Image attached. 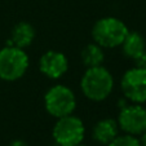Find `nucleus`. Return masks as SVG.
<instances>
[{"label": "nucleus", "instance_id": "obj_9", "mask_svg": "<svg viewBox=\"0 0 146 146\" xmlns=\"http://www.w3.org/2000/svg\"><path fill=\"white\" fill-rule=\"evenodd\" d=\"M118 136V125L113 119H105L96 124L93 129V138L100 143L108 145Z\"/></svg>", "mask_w": 146, "mask_h": 146}, {"label": "nucleus", "instance_id": "obj_8", "mask_svg": "<svg viewBox=\"0 0 146 146\" xmlns=\"http://www.w3.org/2000/svg\"><path fill=\"white\" fill-rule=\"evenodd\" d=\"M40 70L49 78H60L67 70V60L60 52H47L40 60Z\"/></svg>", "mask_w": 146, "mask_h": 146}, {"label": "nucleus", "instance_id": "obj_16", "mask_svg": "<svg viewBox=\"0 0 146 146\" xmlns=\"http://www.w3.org/2000/svg\"><path fill=\"white\" fill-rule=\"evenodd\" d=\"M141 146H146V131L142 133V137H141Z\"/></svg>", "mask_w": 146, "mask_h": 146}, {"label": "nucleus", "instance_id": "obj_14", "mask_svg": "<svg viewBox=\"0 0 146 146\" xmlns=\"http://www.w3.org/2000/svg\"><path fill=\"white\" fill-rule=\"evenodd\" d=\"M136 61V65H137V67H146V50L142 53V54H140L137 58H135Z\"/></svg>", "mask_w": 146, "mask_h": 146}, {"label": "nucleus", "instance_id": "obj_15", "mask_svg": "<svg viewBox=\"0 0 146 146\" xmlns=\"http://www.w3.org/2000/svg\"><path fill=\"white\" fill-rule=\"evenodd\" d=\"M11 146H29V145L22 140H17V141H14V142H12Z\"/></svg>", "mask_w": 146, "mask_h": 146}, {"label": "nucleus", "instance_id": "obj_6", "mask_svg": "<svg viewBox=\"0 0 146 146\" xmlns=\"http://www.w3.org/2000/svg\"><path fill=\"white\" fill-rule=\"evenodd\" d=\"M121 89L127 98L133 102L146 101V67L128 70L121 79Z\"/></svg>", "mask_w": 146, "mask_h": 146}, {"label": "nucleus", "instance_id": "obj_5", "mask_svg": "<svg viewBox=\"0 0 146 146\" xmlns=\"http://www.w3.org/2000/svg\"><path fill=\"white\" fill-rule=\"evenodd\" d=\"M45 108L49 111V114L57 118L70 115L75 109L74 93L67 87H53L45 94Z\"/></svg>", "mask_w": 146, "mask_h": 146}, {"label": "nucleus", "instance_id": "obj_11", "mask_svg": "<svg viewBox=\"0 0 146 146\" xmlns=\"http://www.w3.org/2000/svg\"><path fill=\"white\" fill-rule=\"evenodd\" d=\"M34 36H35V31L33 26L26 22H19L13 30V43L18 48L27 47L33 41Z\"/></svg>", "mask_w": 146, "mask_h": 146}, {"label": "nucleus", "instance_id": "obj_3", "mask_svg": "<svg viewBox=\"0 0 146 146\" xmlns=\"http://www.w3.org/2000/svg\"><path fill=\"white\" fill-rule=\"evenodd\" d=\"M29 66L27 54L18 47H7L0 50V78L16 80L25 74Z\"/></svg>", "mask_w": 146, "mask_h": 146}, {"label": "nucleus", "instance_id": "obj_7", "mask_svg": "<svg viewBox=\"0 0 146 146\" xmlns=\"http://www.w3.org/2000/svg\"><path fill=\"white\" fill-rule=\"evenodd\" d=\"M119 124L128 135H142L146 131V109L140 105L123 108L119 115Z\"/></svg>", "mask_w": 146, "mask_h": 146}, {"label": "nucleus", "instance_id": "obj_2", "mask_svg": "<svg viewBox=\"0 0 146 146\" xmlns=\"http://www.w3.org/2000/svg\"><path fill=\"white\" fill-rule=\"evenodd\" d=\"M92 34L100 45L111 48L123 44L124 39L128 35V29L120 19L109 17L100 19L94 25Z\"/></svg>", "mask_w": 146, "mask_h": 146}, {"label": "nucleus", "instance_id": "obj_13", "mask_svg": "<svg viewBox=\"0 0 146 146\" xmlns=\"http://www.w3.org/2000/svg\"><path fill=\"white\" fill-rule=\"evenodd\" d=\"M108 146H141V142L133 135H124L116 136Z\"/></svg>", "mask_w": 146, "mask_h": 146}, {"label": "nucleus", "instance_id": "obj_12", "mask_svg": "<svg viewBox=\"0 0 146 146\" xmlns=\"http://www.w3.org/2000/svg\"><path fill=\"white\" fill-rule=\"evenodd\" d=\"M82 57L87 66L94 67V66H100L101 62L104 61V53H102L100 47H97L94 44H89L87 45L86 49L83 50Z\"/></svg>", "mask_w": 146, "mask_h": 146}, {"label": "nucleus", "instance_id": "obj_10", "mask_svg": "<svg viewBox=\"0 0 146 146\" xmlns=\"http://www.w3.org/2000/svg\"><path fill=\"white\" fill-rule=\"evenodd\" d=\"M123 49L128 57L135 60L145 52V40L138 33H128L123 41Z\"/></svg>", "mask_w": 146, "mask_h": 146}, {"label": "nucleus", "instance_id": "obj_17", "mask_svg": "<svg viewBox=\"0 0 146 146\" xmlns=\"http://www.w3.org/2000/svg\"><path fill=\"white\" fill-rule=\"evenodd\" d=\"M75 146H84V145H80V143H79V145H75Z\"/></svg>", "mask_w": 146, "mask_h": 146}, {"label": "nucleus", "instance_id": "obj_1", "mask_svg": "<svg viewBox=\"0 0 146 146\" xmlns=\"http://www.w3.org/2000/svg\"><path fill=\"white\" fill-rule=\"evenodd\" d=\"M114 86L111 74L101 66L89 67L82 79V89L88 98L101 101L110 94Z\"/></svg>", "mask_w": 146, "mask_h": 146}, {"label": "nucleus", "instance_id": "obj_4", "mask_svg": "<svg viewBox=\"0 0 146 146\" xmlns=\"http://www.w3.org/2000/svg\"><path fill=\"white\" fill-rule=\"evenodd\" d=\"M53 137L60 146L79 145L84 138L83 121L76 116H62L53 128Z\"/></svg>", "mask_w": 146, "mask_h": 146}]
</instances>
